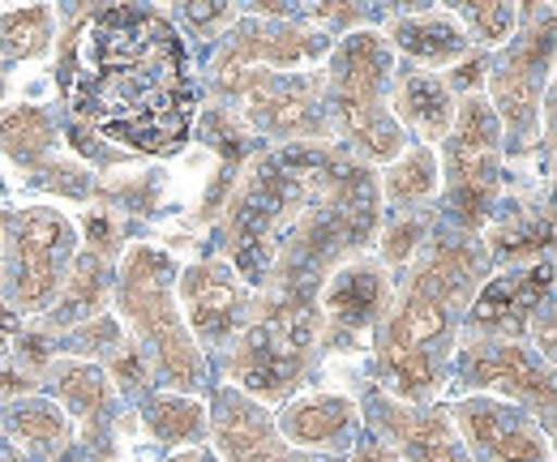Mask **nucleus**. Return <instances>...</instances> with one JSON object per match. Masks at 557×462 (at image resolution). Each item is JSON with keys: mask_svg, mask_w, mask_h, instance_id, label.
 Listing matches in <instances>:
<instances>
[{"mask_svg": "<svg viewBox=\"0 0 557 462\" xmlns=\"http://www.w3.org/2000/svg\"><path fill=\"white\" fill-rule=\"evenodd\" d=\"M391 116L399 121V129H417L424 141H442L455 125V99L450 86L437 73L424 68H399L391 82Z\"/></svg>", "mask_w": 557, "mask_h": 462, "instance_id": "aec40b11", "label": "nucleus"}, {"mask_svg": "<svg viewBox=\"0 0 557 462\" xmlns=\"http://www.w3.org/2000/svg\"><path fill=\"white\" fill-rule=\"evenodd\" d=\"M488 253L476 240H446L417 265L408 296L382 322V377L404 402H429L442 390V351L450 338L455 309L468 304L485 278Z\"/></svg>", "mask_w": 557, "mask_h": 462, "instance_id": "7ed1b4c3", "label": "nucleus"}, {"mask_svg": "<svg viewBox=\"0 0 557 462\" xmlns=\"http://www.w3.org/2000/svg\"><path fill=\"white\" fill-rule=\"evenodd\" d=\"M356 424V402L348 395H305L292 398L275 420V433L292 450H326L339 446Z\"/></svg>", "mask_w": 557, "mask_h": 462, "instance_id": "6ab92c4d", "label": "nucleus"}, {"mask_svg": "<svg viewBox=\"0 0 557 462\" xmlns=\"http://www.w3.org/2000/svg\"><path fill=\"white\" fill-rule=\"evenodd\" d=\"M73 245H77V232L73 223L52 210V205H35V210H22L13 223H9V253H0V291H4V304L13 317H39L52 309L65 274L73 262Z\"/></svg>", "mask_w": 557, "mask_h": 462, "instance_id": "0eeeda50", "label": "nucleus"}, {"mask_svg": "<svg viewBox=\"0 0 557 462\" xmlns=\"http://www.w3.org/2000/svg\"><path fill=\"white\" fill-rule=\"evenodd\" d=\"M549 65H554V13H545L541 26H532L523 39H510L506 57L488 73V90H493L488 108L515 146H528V137L536 129L541 99L549 86Z\"/></svg>", "mask_w": 557, "mask_h": 462, "instance_id": "9d476101", "label": "nucleus"}, {"mask_svg": "<svg viewBox=\"0 0 557 462\" xmlns=\"http://www.w3.org/2000/svg\"><path fill=\"white\" fill-rule=\"evenodd\" d=\"M442 185V163L429 146H417L408 154L395 159V167L386 172L382 180V193L395 201V205H424V201L437 193Z\"/></svg>", "mask_w": 557, "mask_h": 462, "instance_id": "c85d7f7f", "label": "nucleus"}, {"mask_svg": "<svg viewBox=\"0 0 557 462\" xmlns=\"http://www.w3.org/2000/svg\"><path fill=\"white\" fill-rule=\"evenodd\" d=\"M481 73H485V61H472V65H463L459 73H455V86H476Z\"/></svg>", "mask_w": 557, "mask_h": 462, "instance_id": "4c0bfd02", "label": "nucleus"}, {"mask_svg": "<svg viewBox=\"0 0 557 462\" xmlns=\"http://www.w3.org/2000/svg\"><path fill=\"white\" fill-rule=\"evenodd\" d=\"M245 103V121L278 141H318L331 133L326 121V77L322 73H271V68H245L236 77L219 82Z\"/></svg>", "mask_w": 557, "mask_h": 462, "instance_id": "1a4fd4ad", "label": "nucleus"}, {"mask_svg": "<svg viewBox=\"0 0 557 462\" xmlns=\"http://www.w3.org/2000/svg\"><path fill=\"white\" fill-rule=\"evenodd\" d=\"M386 304H391V278L377 262H356L339 265L322 291V317L331 334H360L369 326H377L386 317Z\"/></svg>", "mask_w": 557, "mask_h": 462, "instance_id": "a211bd4d", "label": "nucleus"}, {"mask_svg": "<svg viewBox=\"0 0 557 462\" xmlns=\"http://www.w3.org/2000/svg\"><path fill=\"white\" fill-rule=\"evenodd\" d=\"M446 172L455 218L463 227L488 223L502 193V125L481 95L455 108V125L446 133Z\"/></svg>", "mask_w": 557, "mask_h": 462, "instance_id": "6e6552de", "label": "nucleus"}, {"mask_svg": "<svg viewBox=\"0 0 557 462\" xmlns=\"http://www.w3.org/2000/svg\"><path fill=\"white\" fill-rule=\"evenodd\" d=\"M0 462H26V459H22L13 446H0Z\"/></svg>", "mask_w": 557, "mask_h": 462, "instance_id": "58836bf2", "label": "nucleus"}, {"mask_svg": "<svg viewBox=\"0 0 557 462\" xmlns=\"http://www.w3.org/2000/svg\"><path fill=\"white\" fill-rule=\"evenodd\" d=\"M52 26H57V13L48 4L0 13V57L13 61V65L44 57L52 48Z\"/></svg>", "mask_w": 557, "mask_h": 462, "instance_id": "cd10ccee", "label": "nucleus"}, {"mask_svg": "<svg viewBox=\"0 0 557 462\" xmlns=\"http://www.w3.org/2000/svg\"><path fill=\"white\" fill-rule=\"evenodd\" d=\"M103 309H108V262L95 258V253H82L70 274H65L57 300H52L48 326L52 330H70V326L103 317Z\"/></svg>", "mask_w": 557, "mask_h": 462, "instance_id": "b1692460", "label": "nucleus"}, {"mask_svg": "<svg viewBox=\"0 0 557 462\" xmlns=\"http://www.w3.org/2000/svg\"><path fill=\"white\" fill-rule=\"evenodd\" d=\"M210 433H214V454L223 462H344V459H313L292 450L275 433V415L245 398L240 390H219L214 398V415H210Z\"/></svg>", "mask_w": 557, "mask_h": 462, "instance_id": "2eb2a0df", "label": "nucleus"}, {"mask_svg": "<svg viewBox=\"0 0 557 462\" xmlns=\"http://www.w3.org/2000/svg\"><path fill=\"white\" fill-rule=\"evenodd\" d=\"M351 462H404L386 441H377V437H360L356 441V450H351Z\"/></svg>", "mask_w": 557, "mask_h": 462, "instance_id": "f704fd0d", "label": "nucleus"}, {"mask_svg": "<svg viewBox=\"0 0 557 462\" xmlns=\"http://www.w3.org/2000/svg\"><path fill=\"white\" fill-rule=\"evenodd\" d=\"M322 334V313L313 304V287H283L275 291L253 322L236 334L227 351L232 390L253 402H278L305 377L309 355Z\"/></svg>", "mask_w": 557, "mask_h": 462, "instance_id": "20e7f679", "label": "nucleus"}, {"mask_svg": "<svg viewBox=\"0 0 557 462\" xmlns=\"http://www.w3.org/2000/svg\"><path fill=\"white\" fill-rule=\"evenodd\" d=\"M326 77V121L344 133L364 159H399L404 129L391 116V82H395V52L377 30H351L335 48Z\"/></svg>", "mask_w": 557, "mask_h": 462, "instance_id": "39448f33", "label": "nucleus"}, {"mask_svg": "<svg viewBox=\"0 0 557 462\" xmlns=\"http://www.w3.org/2000/svg\"><path fill=\"white\" fill-rule=\"evenodd\" d=\"M168 462H223L214 450H202V446H194V450H181V454H172Z\"/></svg>", "mask_w": 557, "mask_h": 462, "instance_id": "e433bc0d", "label": "nucleus"}, {"mask_svg": "<svg viewBox=\"0 0 557 462\" xmlns=\"http://www.w3.org/2000/svg\"><path fill=\"white\" fill-rule=\"evenodd\" d=\"M181 17H185L194 30L214 35L219 26H227V22H232V9H223V4H185V9H181Z\"/></svg>", "mask_w": 557, "mask_h": 462, "instance_id": "473e14b6", "label": "nucleus"}, {"mask_svg": "<svg viewBox=\"0 0 557 462\" xmlns=\"http://www.w3.org/2000/svg\"><path fill=\"white\" fill-rule=\"evenodd\" d=\"M468 35V43H510L515 26H519V9L515 4H463L459 17H455Z\"/></svg>", "mask_w": 557, "mask_h": 462, "instance_id": "c756f323", "label": "nucleus"}, {"mask_svg": "<svg viewBox=\"0 0 557 462\" xmlns=\"http://www.w3.org/2000/svg\"><path fill=\"white\" fill-rule=\"evenodd\" d=\"M181 317L202 342H223L249 322V291L227 262H198L181 274Z\"/></svg>", "mask_w": 557, "mask_h": 462, "instance_id": "4468645a", "label": "nucleus"}, {"mask_svg": "<svg viewBox=\"0 0 557 462\" xmlns=\"http://www.w3.org/2000/svg\"><path fill=\"white\" fill-rule=\"evenodd\" d=\"M70 77L73 112L103 137L138 150L172 154L198 116L194 61L181 30L138 4L90 9Z\"/></svg>", "mask_w": 557, "mask_h": 462, "instance_id": "f03ea898", "label": "nucleus"}, {"mask_svg": "<svg viewBox=\"0 0 557 462\" xmlns=\"http://www.w3.org/2000/svg\"><path fill=\"white\" fill-rule=\"evenodd\" d=\"M373 424L382 437H391V450L404 462H472L450 411H429V407H412L399 398H377L373 407Z\"/></svg>", "mask_w": 557, "mask_h": 462, "instance_id": "f3484780", "label": "nucleus"}, {"mask_svg": "<svg viewBox=\"0 0 557 462\" xmlns=\"http://www.w3.org/2000/svg\"><path fill=\"white\" fill-rule=\"evenodd\" d=\"M399 52H408L420 65H459L468 57V35L450 13H399L391 17V39Z\"/></svg>", "mask_w": 557, "mask_h": 462, "instance_id": "4be33fe9", "label": "nucleus"}, {"mask_svg": "<svg viewBox=\"0 0 557 462\" xmlns=\"http://www.w3.org/2000/svg\"><path fill=\"white\" fill-rule=\"evenodd\" d=\"M554 287V265L532 262L519 270H506L497 278H488L485 291L476 296L472 313H468V334L472 338H510L523 334L536 322V309L545 304Z\"/></svg>", "mask_w": 557, "mask_h": 462, "instance_id": "dca6fc26", "label": "nucleus"}, {"mask_svg": "<svg viewBox=\"0 0 557 462\" xmlns=\"http://www.w3.org/2000/svg\"><path fill=\"white\" fill-rule=\"evenodd\" d=\"M554 240V218L549 210H510L497 218L493 236H488V258H502V262H519V258H536L545 253Z\"/></svg>", "mask_w": 557, "mask_h": 462, "instance_id": "a878e982", "label": "nucleus"}, {"mask_svg": "<svg viewBox=\"0 0 557 462\" xmlns=\"http://www.w3.org/2000/svg\"><path fill=\"white\" fill-rule=\"evenodd\" d=\"M9 437L26 462H52L73 441V420L57 398H17L9 407Z\"/></svg>", "mask_w": 557, "mask_h": 462, "instance_id": "5701e85b", "label": "nucleus"}, {"mask_svg": "<svg viewBox=\"0 0 557 462\" xmlns=\"http://www.w3.org/2000/svg\"><path fill=\"white\" fill-rule=\"evenodd\" d=\"M0 99H4V65H0Z\"/></svg>", "mask_w": 557, "mask_h": 462, "instance_id": "ea45409f", "label": "nucleus"}, {"mask_svg": "<svg viewBox=\"0 0 557 462\" xmlns=\"http://www.w3.org/2000/svg\"><path fill=\"white\" fill-rule=\"evenodd\" d=\"M44 382L52 386V398L61 402V411L77 420L90 437L108 424L112 415V382L103 377V369H95L90 360H48Z\"/></svg>", "mask_w": 557, "mask_h": 462, "instance_id": "412c9836", "label": "nucleus"}, {"mask_svg": "<svg viewBox=\"0 0 557 462\" xmlns=\"http://www.w3.org/2000/svg\"><path fill=\"white\" fill-rule=\"evenodd\" d=\"M424 232H429V218H417V214H404L391 232H386V245H382V258L391 265H404L412 253L420 249V240H424Z\"/></svg>", "mask_w": 557, "mask_h": 462, "instance_id": "7c9ffc66", "label": "nucleus"}, {"mask_svg": "<svg viewBox=\"0 0 557 462\" xmlns=\"http://www.w3.org/2000/svg\"><path fill=\"white\" fill-rule=\"evenodd\" d=\"M112 377H116V386L125 390H138L141 382H146V355H141V347H134V342H125L116 355H112Z\"/></svg>", "mask_w": 557, "mask_h": 462, "instance_id": "2f4dec72", "label": "nucleus"}, {"mask_svg": "<svg viewBox=\"0 0 557 462\" xmlns=\"http://www.w3.org/2000/svg\"><path fill=\"white\" fill-rule=\"evenodd\" d=\"M39 386V373H30V369H22V364H0V398H17L30 395Z\"/></svg>", "mask_w": 557, "mask_h": 462, "instance_id": "72a5a7b5", "label": "nucleus"}, {"mask_svg": "<svg viewBox=\"0 0 557 462\" xmlns=\"http://www.w3.org/2000/svg\"><path fill=\"white\" fill-rule=\"evenodd\" d=\"M52 146H57V121H52V112H44L35 103L0 108V150L13 163L39 167Z\"/></svg>", "mask_w": 557, "mask_h": 462, "instance_id": "393cba45", "label": "nucleus"}, {"mask_svg": "<svg viewBox=\"0 0 557 462\" xmlns=\"http://www.w3.org/2000/svg\"><path fill=\"white\" fill-rule=\"evenodd\" d=\"M17 330V317L9 313V304H4V291H0V355L9 351V338Z\"/></svg>", "mask_w": 557, "mask_h": 462, "instance_id": "c9c22d12", "label": "nucleus"}, {"mask_svg": "<svg viewBox=\"0 0 557 462\" xmlns=\"http://www.w3.org/2000/svg\"><path fill=\"white\" fill-rule=\"evenodd\" d=\"M377 232V180L364 163L322 146H292L258 159L227 205L223 236L240 283L313 287L326 270Z\"/></svg>", "mask_w": 557, "mask_h": 462, "instance_id": "f257e3e1", "label": "nucleus"}, {"mask_svg": "<svg viewBox=\"0 0 557 462\" xmlns=\"http://www.w3.org/2000/svg\"><path fill=\"white\" fill-rule=\"evenodd\" d=\"M450 424L472 462H554L549 433L502 398H463L450 407Z\"/></svg>", "mask_w": 557, "mask_h": 462, "instance_id": "f8f14e48", "label": "nucleus"}, {"mask_svg": "<svg viewBox=\"0 0 557 462\" xmlns=\"http://www.w3.org/2000/svg\"><path fill=\"white\" fill-rule=\"evenodd\" d=\"M146 428L163 441V446H198L207 441L210 415L202 402L185 395H150L146 402Z\"/></svg>", "mask_w": 557, "mask_h": 462, "instance_id": "bb28decb", "label": "nucleus"}, {"mask_svg": "<svg viewBox=\"0 0 557 462\" xmlns=\"http://www.w3.org/2000/svg\"><path fill=\"white\" fill-rule=\"evenodd\" d=\"M331 48V30H318V26H305L300 17H245L227 43H223V57H219V82L223 77H236L245 68H296L300 61H313Z\"/></svg>", "mask_w": 557, "mask_h": 462, "instance_id": "ddd939ff", "label": "nucleus"}, {"mask_svg": "<svg viewBox=\"0 0 557 462\" xmlns=\"http://www.w3.org/2000/svg\"><path fill=\"white\" fill-rule=\"evenodd\" d=\"M459 382L468 390H497L502 402L515 398L528 415H541V428H554V373L536 364V355L510 338H463L459 347Z\"/></svg>", "mask_w": 557, "mask_h": 462, "instance_id": "9b49d317", "label": "nucleus"}, {"mask_svg": "<svg viewBox=\"0 0 557 462\" xmlns=\"http://www.w3.org/2000/svg\"><path fill=\"white\" fill-rule=\"evenodd\" d=\"M116 304L134 326L141 347L159 364V373L176 390H194L202 382V351L176 304V265L168 253L134 245L116 270Z\"/></svg>", "mask_w": 557, "mask_h": 462, "instance_id": "423d86ee", "label": "nucleus"}]
</instances>
